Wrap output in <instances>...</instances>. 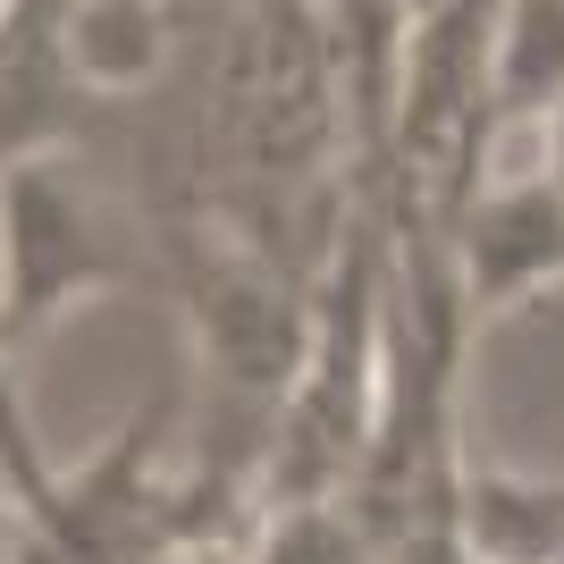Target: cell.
<instances>
[{"instance_id": "cell-1", "label": "cell", "mask_w": 564, "mask_h": 564, "mask_svg": "<svg viewBox=\"0 0 564 564\" xmlns=\"http://www.w3.org/2000/svg\"><path fill=\"white\" fill-rule=\"evenodd\" d=\"M161 279V245H143L110 194L85 186L59 152H25L0 169V329L9 346L43 337L76 295Z\"/></svg>"}, {"instance_id": "cell-2", "label": "cell", "mask_w": 564, "mask_h": 564, "mask_svg": "<svg viewBox=\"0 0 564 564\" xmlns=\"http://www.w3.org/2000/svg\"><path fill=\"white\" fill-rule=\"evenodd\" d=\"M455 279H464L471 321L531 304L547 279H564V169L540 161L522 177H480L471 203L447 228Z\"/></svg>"}, {"instance_id": "cell-3", "label": "cell", "mask_w": 564, "mask_h": 564, "mask_svg": "<svg viewBox=\"0 0 564 564\" xmlns=\"http://www.w3.org/2000/svg\"><path fill=\"white\" fill-rule=\"evenodd\" d=\"M9 329H0V489L18 497V506H43L51 497V455H43V438H34V413H25V397H18V379H9Z\"/></svg>"}, {"instance_id": "cell-4", "label": "cell", "mask_w": 564, "mask_h": 564, "mask_svg": "<svg viewBox=\"0 0 564 564\" xmlns=\"http://www.w3.org/2000/svg\"><path fill=\"white\" fill-rule=\"evenodd\" d=\"M540 135H547V161H556V169H564V110H556V118H547Z\"/></svg>"}]
</instances>
